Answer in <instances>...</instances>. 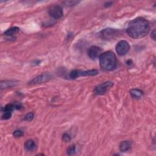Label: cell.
Instances as JSON below:
<instances>
[{
  "label": "cell",
  "mask_w": 156,
  "mask_h": 156,
  "mask_svg": "<svg viewBox=\"0 0 156 156\" xmlns=\"http://www.w3.org/2000/svg\"><path fill=\"white\" fill-rule=\"evenodd\" d=\"M101 52L102 50L100 47H96V46H93L89 49L88 55L91 59H96L100 57L101 54Z\"/></svg>",
  "instance_id": "9c48e42d"
},
{
  "label": "cell",
  "mask_w": 156,
  "mask_h": 156,
  "mask_svg": "<svg viewBox=\"0 0 156 156\" xmlns=\"http://www.w3.org/2000/svg\"><path fill=\"white\" fill-rule=\"evenodd\" d=\"M51 78V76L49 74L45 73V74H40L34 78V79H32L31 81L29 82V84H32V85L42 84L45 82H47L48 80H49Z\"/></svg>",
  "instance_id": "ba28073f"
},
{
  "label": "cell",
  "mask_w": 156,
  "mask_h": 156,
  "mask_svg": "<svg viewBox=\"0 0 156 156\" xmlns=\"http://www.w3.org/2000/svg\"><path fill=\"white\" fill-rule=\"evenodd\" d=\"M23 134H24L23 132L21 130H16V131H15L13 132V135H14V137H15L16 138L21 137H22L23 135Z\"/></svg>",
  "instance_id": "ac0fdd59"
},
{
  "label": "cell",
  "mask_w": 156,
  "mask_h": 156,
  "mask_svg": "<svg viewBox=\"0 0 156 156\" xmlns=\"http://www.w3.org/2000/svg\"><path fill=\"white\" fill-rule=\"evenodd\" d=\"M12 117V112H4L3 115H2V119L4 120H9Z\"/></svg>",
  "instance_id": "e0dca14e"
},
{
  "label": "cell",
  "mask_w": 156,
  "mask_h": 156,
  "mask_svg": "<svg viewBox=\"0 0 156 156\" xmlns=\"http://www.w3.org/2000/svg\"><path fill=\"white\" fill-rule=\"evenodd\" d=\"M120 34L119 31L112 28H107L102 30L100 32V36L101 38L106 40L113 39Z\"/></svg>",
  "instance_id": "277c9868"
},
{
  "label": "cell",
  "mask_w": 156,
  "mask_h": 156,
  "mask_svg": "<svg viewBox=\"0 0 156 156\" xmlns=\"http://www.w3.org/2000/svg\"><path fill=\"white\" fill-rule=\"evenodd\" d=\"M15 109L14 104H8L6 106L4 107V112H12Z\"/></svg>",
  "instance_id": "9a60e30c"
},
{
  "label": "cell",
  "mask_w": 156,
  "mask_h": 156,
  "mask_svg": "<svg viewBox=\"0 0 156 156\" xmlns=\"http://www.w3.org/2000/svg\"><path fill=\"white\" fill-rule=\"evenodd\" d=\"M100 65L105 70H112L117 67V57L112 51H106L100 56Z\"/></svg>",
  "instance_id": "7a4b0ae2"
},
{
  "label": "cell",
  "mask_w": 156,
  "mask_h": 156,
  "mask_svg": "<svg viewBox=\"0 0 156 156\" xmlns=\"http://www.w3.org/2000/svg\"><path fill=\"white\" fill-rule=\"evenodd\" d=\"M118 55L123 56L128 53L130 49V45L129 43L126 40H121L115 47Z\"/></svg>",
  "instance_id": "5b68a950"
},
{
  "label": "cell",
  "mask_w": 156,
  "mask_h": 156,
  "mask_svg": "<svg viewBox=\"0 0 156 156\" xmlns=\"http://www.w3.org/2000/svg\"><path fill=\"white\" fill-rule=\"evenodd\" d=\"M62 140L65 142H70L71 140V137L70 135L68 134H64L62 136Z\"/></svg>",
  "instance_id": "ffe728a7"
},
{
  "label": "cell",
  "mask_w": 156,
  "mask_h": 156,
  "mask_svg": "<svg viewBox=\"0 0 156 156\" xmlns=\"http://www.w3.org/2000/svg\"><path fill=\"white\" fill-rule=\"evenodd\" d=\"M75 152H76V146H75L74 144L68 148L67 149V154L68 155H73L75 153Z\"/></svg>",
  "instance_id": "d6986e66"
},
{
  "label": "cell",
  "mask_w": 156,
  "mask_h": 156,
  "mask_svg": "<svg viewBox=\"0 0 156 156\" xmlns=\"http://www.w3.org/2000/svg\"><path fill=\"white\" fill-rule=\"evenodd\" d=\"M113 85V83L111 81L105 82L98 85L94 90V93L97 95H102L105 94L106 92L111 89Z\"/></svg>",
  "instance_id": "52a82bcc"
},
{
  "label": "cell",
  "mask_w": 156,
  "mask_h": 156,
  "mask_svg": "<svg viewBox=\"0 0 156 156\" xmlns=\"http://www.w3.org/2000/svg\"><path fill=\"white\" fill-rule=\"evenodd\" d=\"M127 65H131L132 64V61L131 60H128V61H127Z\"/></svg>",
  "instance_id": "cb8c5ba5"
},
{
  "label": "cell",
  "mask_w": 156,
  "mask_h": 156,
  "mask_svg": "<svg viewBox=\"0 0 156 156\" xmlns=\"http://www.w3.org/2000/svg\"><path fill=\"white\" fill-rule=\"evenodd\" d=\"M151 37L154 40H155V30L151 32Z\"/></svg>",
  "instance_id": "603a6c76"
},
{
  "label": "cell",
  "mask_w": 156,
  "mask_h": 156,
  "mask_svg": "<svg viewBox=\"0 0 156 156\" xmlns=\"http://www.w3.org/2000/svg\"><path fill=\"white\" fill-rule=\"evenodd\" d=\"M97 74H98V71L96 70H89L86 71L74 70L70 72V77L71 79H74L80 76H93Z\"/></svg>",
  "instance_id": "3957f363"
},
{
  "label": "cell",
  "mask_w": 156,
  "mask_h": 156,
  "mask_svg": "<svg viewBox=\"0 0 156 156\" xmlns=\"http://www.w3.org/2000/svg\"><path fill=\"white\" fill-rule=\"evenodd\" d=\"M19 28L18 27H12L4 32V35L7 36H13L19 32Z\"/></svg>",
  "instance_id": "5bb4252c"
},
{
  "label": "cell",
  "mask_w": 156,
  "mask_h": 156,
  "mask_svg": "<svg viewBox=\"0 0 156 156\" xmlns=\"http://www.w3.org/2000/svg\"><path fill=\"white\" fill-rule=\"evenodd\" d=\"M112 1H108V2H107L106 4H105V5H104V6L106 7V8H109V7H110V6H111V5H112Z\"/></svg>",
  "instance_id": "7402d4cb"
},
{
  "label": "cell",
  "mask_w": 156,
  "mask_h": 156,
  "mask_svg": "<svg viewBox=\"0 0 156 156\" xmlns=\"http://www.w3.org/2000/svg\"><path fill=\"white\" fill-rule=\"evenodd\" d=\"M16 83L14 81H12V80H4V81H1L0 83L1 85V89H5L13 87L15 86Z\"/></svg>",
  "instance_id": "4fadbf2b"
},
{
  "label": "cell",
  "mask_w": 156,
  "mask_h": 156,
  "mask_svg": "<svg viewBox=\"0 0 156 156\" xmlns=\"http://www.w3.org/2000/svg\"><path fill=\"white\" fill-rule=\"evenodd\" d=\"M14 106H15V109H17V110H20L22 109L23 106H22V104L20 102H16L14 104Z\"/></svg>",
  "instance_id": "44dd1931"
},
{
  "label": "cell",
  "mask_w": 156,
  "mask_h": 156,
  "mask_svg": "<svg viewBox=\"0 0 156 156\" xmlns=\"http://www.w3.org/2000/svg\"><path fill=\"white\" fill-rule=\"evenodd\" d=\"M131 143L129 141L121 142L120 144V150L121 152H126L131 148Z\"/></svg>",
  "instance_id": "7c38bea8"
},
{
  "label": "cell",
  "mask_w": 156,
  "mask_h": 156,
  "mask_svg": "<svg viewBox=\"0 0 156 156\" xmlns=\"http://www.w3.org/2000/svg\"><path fill=\"white\" fill-rule=\"evenodd\" d=\"M149 30L148 21L143 18L138 17L129 23L126 31L130 37L138 39L145 37Z\"/></svg>",
  "instance_id": "6da1fadb"
},
{
  "label": "cell",
  "mask_w": 156,
  "mask_h": 156,
  "mask_svg": "<svg viewBox=\"0 0 156 156\" xmlns=\"http://www.w3.org/2000/svg\"><path fill=\"white\" fill-rule=\"evenodd\" d=\"M34 113L30 112V113H27L25 115V117L24 118V120L25 121H31L34 119Z\"/></svg>",
  "instance_id": "2e32d148"
},
{
  "label": "cell",
  "mask_w": 156,
  "mask_h": 156,
  "mask_svg": "<svg viewBox=\"0 0 156 156\" xmlns=\"http://www.w3.org/2000/svg\"><path fill=\"white\" fill-rule=\"evenodd\" d=\"M130 94L132 98H135V99H140L143 96V91L141 90L134 89L130 90Z\"/></svg>",
  "instance_id": "8fae6325"
},
{
  "label": "cell",
  "mask_w": 156,
  "mask_h": 156,
  "mask_svg": "<svg viewBox=\"0 0 156 156\" xmlns=\"http://www.w3.org/2000/svg\"><path fill=\"white\" fill-rule=\"evenodd\" d=\"M24 147L26 151L32 152V151H35L37 148V145H36V142L33 140L29 139L25 142L24 144Z\"/></svg>",
  "instance_id": "30bf717a"
},
{
  "label": "cell",
  "mask_w": 156,
  "mask_h": 156,
  "mask_svg": "<svg viewBox=\"0 0 156 156\" xmlns=\"http://www.w3.org/2000/svg\"><path fill=\"white\" fill-rule=\"evenodd\" d=\"M48 12L49 16L55 20L60 19L63 16V10L59 5H52L49 8Z\"/></svg>",
  "instance_id": "8992f818"
}]
</instances>
